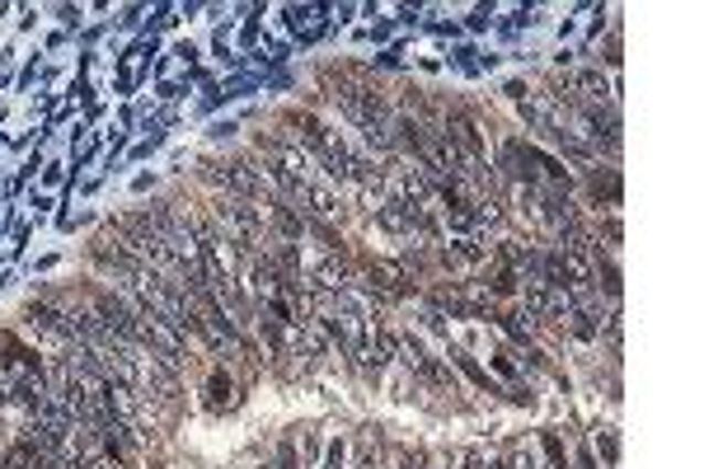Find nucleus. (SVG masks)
<instances>
[{
  "mask_svg": "<svg viewBox=\"0 0 704 469\" xmlns=\"http://www.w3.org/2000/svg\"><path fill=\"white\" fill-rule=\"evenodd\" d=\"M489 469H498V465H489Z\"/></svg>",
  "mask_w": 704,
  "mask_h": 469,
  "instance_id": "6",
  "label": "nucleus"
},
{
  "mask_svg": "<svg viewBox=\"0 0 704 469\" xmlns=\"http://www.w3.org/2000/svg\"><path fill=\"white\" fill-rule=\"evenodd\" d=\"M216 231L226 235L235 249L254 254L258 239H264V212H258L254 202H245V198H221L216 202Z\"/></svg>",
  "mask_w": 704,
  "mask_h": 469,
  "instance_id": "1",
  "label": "nucleus"
},
{
  "mask_svg": "<svg viewBox=\"0 0 704 469\" xmlns=\"http://www.w3.org/2000/svg\"><path fill=\"white\" fill-rule=\"evenodd\" d=\"M202 394H207L202 404H207L212 413H231V408L239 404V390H235V381L226 375V366H216V371L207 375V385H202Z\"/></svg>",
  "mask_w": 704,
  "mask_h": 469,
  "instance_id": "3",
  "label": "nucleus"
},
{
  "mask_svg": "<svg viewBox=\"0 0 704 469\" xmlns=\"http://www.w3.org/2000/svg\"><path fill=\"white\" fill-rule=\"evenodd\" d=\"M399 469H428V456H418V450H414V456H404Z\"/></svg>",
  "mask_w": 704,
  "mask_h": 469,
  "instance_id": "4",
  "label": "nucleus"
},
{
  "mask_svg": "<svg viewBox=\"0 0 704 469\" xmlns=\"http://www.w3.org/2000/svg\"><path fill=\"white\" fill-rule=\"evenodd\" d=\"M366 291H372V300H399L404 291H409V263H395V258H381L366 268Z\"/></svg>",
  "mask_w": 704,
  "mask_h": 469,
  "instance_id": "2",
  "label": "nucleus"
},
{
  "mask_svg": "<svg viewBox=\"0 0 704 469\" xmlns=\"http://www.w3.org/2000/svg\"><path fill=\"white\" fill-rule=\"evenodd\" d=\"M0 404H6V390H0Z\"/></svg>",
  "mask_w": 704,
  "mask_h": 469,
  "instance_id": "5",
  "label": "nucleus"
}]
</instances>
